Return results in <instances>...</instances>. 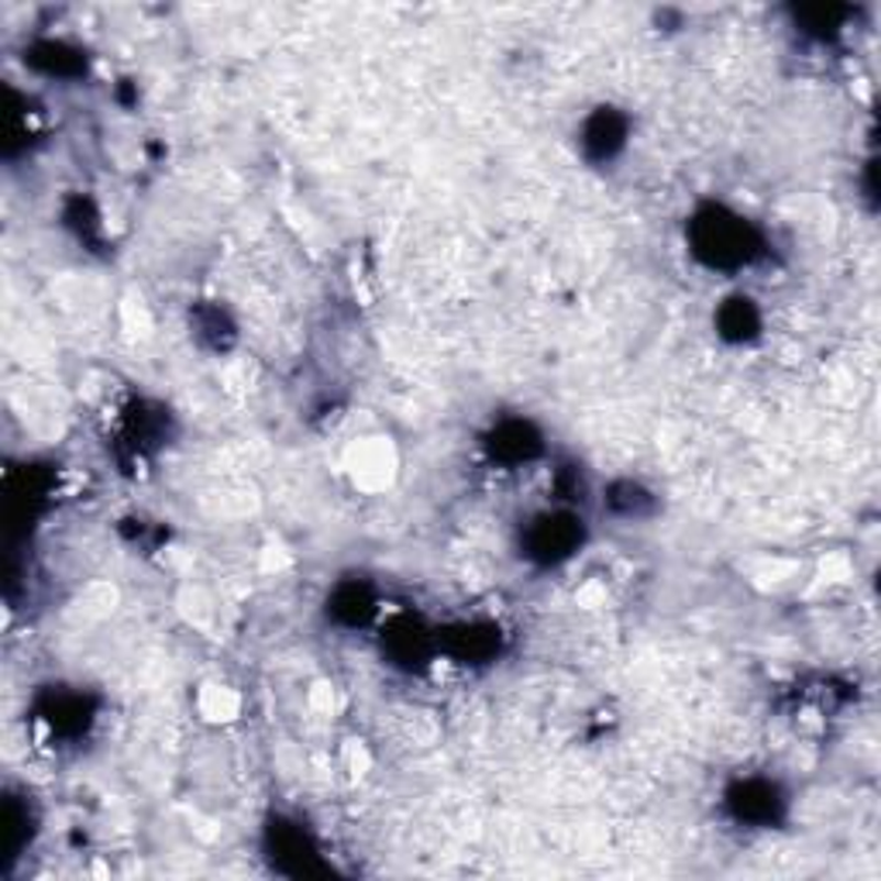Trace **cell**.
Instances as JSON below:
<instances>
[{
	"label": "cell",
	"instance_id": "cell-4",
	"mask_svg": "<svg viewBox=\"0 0 881 881\" xmlns=\"http://www.w3.org/2000/svg\"><path fill=\"white\" fill-rule=\"evenodd\" d=\"M582 145L595 155V159H610V155L624 145V121H616L613 114H600L586 124V138Z\"/></svg>",
	"mask_w": 881,
	"mask_h": 881
},
{
	"label": "cell",
	"instance_id": "cell-3",
	"mask_svg": "<svg viewBox=\"0 0 881 881\" xmlns=\"http://www.w3.org/2000/svg\"><path fill=\"white\" fill-rule=\"evenodd\" d=\"M734 810L740 819H750V823H768L774 819V806H779V795H774V789L768 782H747L740 785L734 795Z\"/></svg>",
	"mask_w": 881,
	"mask_h": 881
},
{
	"label": "cell",
	"instance_id": "cell-1",
	"mask_svg": "<svg viewBox=\"0 0 881 881\" xmlns=\"http://www.w3.org/2000/svg\"><path fill=\"white\" fill-rule=\"evenodd\" d=\"M695 255L713 269H740L758 255V235L750 224L727 211H710L692 224Z\"/></svg>",
	"mask_w": 881,
	"mask_h": 881
},
{
	"label": "cell",
	"instance_id": "cell-2",
	"mask_svg": "<svg viewBox=\"0 0 881 881\" xmlns=\"http://www.w3.org/2000/svg\"><path fill=\"white\" fill-rule=\"evenodd\" d=\"M582 521H576L572 513H544L534 521V531H531V555L540 558V561H558L565 555H572V548L579 544L582 531H579Z\"/></svg>",
	"mask_w": 881,
	"mask_h": 881
},
{
	"label": "cell",
	"instance_id": "cell-5",
	"mask_svg": "<svg viewBox=\"0 0 881 881\" xmlns=\"http://www.w3.org/2000/svg\"><path fill=\"white\" fill-rule=\"evenodd\" d=\"M758 327V314L750 310V300L737 297L720 310V331L731 334V338H747Z\"/></svg>",
	"mask_w": 881,
	"mask_h": 881
}]
</instances>
